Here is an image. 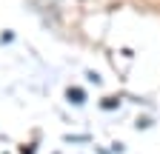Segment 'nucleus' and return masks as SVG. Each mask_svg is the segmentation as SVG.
<instances>
[{"mask_svg": "<svg viewBox=\"0 0 160 154\" xmlns=\"http://www.w3.org/2000/svg\"><path fill=\"white\" fill-rule=\"evenodd\" d=\"M66 97H69V103H74V106H83V103H86V91H83V89H69Z\"/></svg>", "mask_w": 160, "mask_h": 154, "instance_id": "nucleus-1", "label": "nucleus"}, {"mask_svg": "<svg viewBox=\"0 0 160 154\" xmlns=\"http://www.w3.org/2000/svg\"><path fill=\"white\" fill-rule=\"evenodd\" d=\"M23 154H34V146H29V148H23Z\"/></svg>", "mask_w": 160, "mask_h": 154, "instance_id": "nucleus-2", "label": "nucleus"}]
</instances>
